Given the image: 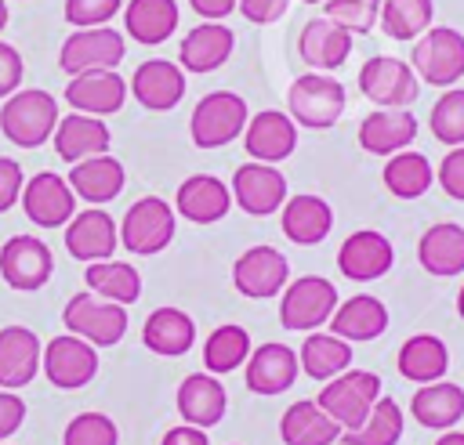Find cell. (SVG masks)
I'll return each mask as SVG.
<instances>
[{"mask_svg":"<svg viewBox=\"0 0 464 445\" xmlns=\"http://www.w3.org/2000/svg\"><path fill=\"white\" fill-rule=\"evenodd\" d=\"M54 127H58V101L40 87L14 90L0 105V134L18 148H40L47 137H54Z\"/></svg>","mask_w":464,"mask_h":445,"instance_id":"1","label":"cell"},{"mask_svg":"<svg viewBox=\"0 0 464 445\" xmlns=\"http://www.w3.org/2000/svg\"><path fill=\"white\" fill-rule=\"evenodd\" d=\"M381 398V376L370 369H344L341 376L326 380V387L319 391V409L341 427V431H355L362 427V420L370 416V409Z\"/></svg>","mask_w":464,"mask_h":445,"instance_id":"2","label":"cell"},{"mask_svg":"<svg viewBox=\"0 0 464 445\" xmlns=\"http://www.w3.org/2000/svg\"><path fill=\"white\" fill-rule=\"evenodd\" d=\"M334 311H337V286L323 275L294 279L279 300V322L283 329L294 333H315L323 322L334 318Z\"/></svg>","mask_w":464,"mask_h":445,"instance_id":"3","label":"cell"},{"mask_svg":"<svg viewBox=\"0 0 464 445\" xmlns=\"http://www.w3.org/2000/svg\"><path fill=\"white\" fill-rule=\"evenodd\" d=\"M410 65L424 83L450 90L464 76V33L450 25H431L424 36H417Z\"/></svg>","mask_w":464,"mask_h":445,"instance_id":"4","label":"cell"},{"mask_svg":"<svg viewBox=\"0 0 464 445\" xmlns=\"http://www.w3.org/2000/svg\"><path fill=\"white\" fill-rule=\"evenodd\" d=\"M246 130V101L232 90H210L199 98L188 119L196 148H221Z\"/></svg>","mask_w":464,"mask_h":445,"instance_id":"5","label":"cell"},{"mask_svg":"<svg viewBox=\"0 0 464 445\" xmlns=\"http://www.w3.org/2000/svg\"><path fill=\"white\" fill-rule=\"evenodd\" d=\"M286 105H290V119L312 130H326L341 119L344 112V87L334 76H297L286 90Z\"/></svg>","mask_w":464,"mask_h":445,"instance_id":"6","label":"cell"},{"mask_svg":"<svg viewBox=\"0 0 464 445\" xmlns=\"http://www.w3.org/2000/svg\"><path fill=\"white\" fill-rule=\"evenodd\" d=\"M62 322L72 336L94 344V347H112L127 333V308L112 300H98L91 293H76L62 308Z\"/></svg>","mask_w":464,"mask_h":445,"instance_id":"7","label":"cell"},{"mask_svg":"<svg viewBox=\"0 0 464 445\" xmlns=\"http://www.w3.org/2000/svg\"><path fill=\"white\" fill-rule=\"evenodd\" d=\"M170 239H174V206L160 195L138 199L120 221V242L138 257H152L167 250Z\"/></svg>","mask_w":464,"mask_h":445,"instance_id":"8","label":"cell"},{"mask_svg":"<svg viewBox=\"0 0 464 445\" xmlns=\"http://www.w3.org/2000/svg\"><path fill=\"white\" fill-rule=\"evenodd\" d=\"M123 54H127L123 36L109 25H98V29H76L72 36H65V43L58 51V65L69 76L105 72V69H116L123 62Z\"/></svg>","mask_w":464,"mask_h":445,"instance_id":"9","label":"cell"},{"mask_svg":"<svg viewBox=\"0 0 464 445\" xmlns=\"http://www.w3.org/2000/svg\"><path fill=\"white\" fill-rule=\"evenodd\" d=\"M359 90L366 101H373L381 109H406L420 87H417L413 65H406L402 58H392V54H373L359 69Z\"/></svg>","mask_w":464,"mask_h":445,"instance_id":"10","label":"cell"},{"mask_svg":"<svg viewBox=\"0 0 464 445\" xmlns=\"http://www.w3.org/2000/svg\"><path fill=\"white\" fill-rule=\"evenodd\" d=\"M290 282V260L272 246H250L232 264V286L250 300H268Z\"/></svg>","mask_w":464,"mask_h":445,"instance_id":"11","label":"cell"},{"mask_svg":"<svg viewBox=\"0 0 464 445\" xmlns=\"http://www.w3.org/2000/svg\"><path fill=\"white\" fill-rule=\"evenodd\" d=\"M232 199L250 217H268L286 203V177L272 163H243L232 174Z\"/></svg>","mask_w":464,"mask_h":445,"instance_id":"12","label":"cell"},{"mask_svg":"<svg viewBox=\"0 0 464 445\" xmlns=\"http://www.w3.org/2000/svg\"><path fill=\"white\" fill-rule=\"evenodd\" d=\"M22 210L33 224L58 228V224H69L76 217V192L69 188L65 177L40 170L29 177V185H22Z\"/></svg>","mask_w":464,"mask_h":445,"instance_id":"13","label":"cell"},{"mask_svg":"<svg viewBox=\"0 0 464 445\" xmlns=\"http://www.w3.org/2000/svg\"><path fill=\"white\" fill-rule=\"evenodd\" d=\"M40 369L47 373V380L62 391H76V387H87L98 373V351L94 344L65 333V336H54L47 347H44V362Z\"/></svg>","mask_w":464,"mask_h":445,"instance_id":"14","label":"cell"},{"mask_svg":"<svg viewBox=\"0 0 464 445\" xmlns=\"http://www.w3.org/2000/svg\"><path fill=\"white\" fill-rule=\"evenodd\" d=\"M392 264H395V250H392L388 235H381L373 228L352 232L337 250V268L352 282H373V279L388 275Z\"/></svg>","mask_w":464,"mask_h":445,"instance_id":"15","label":"cell"},{"mask_svg":"<svg viewBox=\"0 0 464 445\" xmlns=\"http://www.w3.org/2000/svg\"><path fill=\"white\" fill-rule=\"evenodd\" d=\"M51 250L47 242L33 239V235H11L4 246H0V279L11 286V289H40L47 279H51Z\"/></svg>","mask_w":464,"mask_h":445,"instance_id":"16","label":"cell"},{"mask_svg":"<svg viewBox=\"0 0 464 445\" xmlns=\"http://www.w3.org/2000/svg\"><path fill=\"white\" fill-rule=\"evenodd\" d=\"M243 148H246V156H254L257 163H283V159L297 148V123L290 119V112L265 109V112H257L254 119H246Z\"/></svg>","mask_w":464,"mask_h":445,"instance_id":"17","label":"cell"},{"mask_svg":"<svg viewBox=\"0 0 464 445\" xmlns=\"http://www.w3.org/2000/svg\"><path fill=\"white\" fill-rule=\"evenodd\" d=\"M130 94L149 112H167L185 98V69L167 58H149L130 76Z\"/></svg>","mask_w":464,"mask_h":445,"instance_id":"18","label":"cell"},{"mask_svg":"<svg viewBox=\"0 0 464 445\" xmlns=\"http://www.w3.org/2000/svg\"><path fill=\"white\" fill-rule=\"evenodd\" d=\"M65 105H72V112H83V116H112L123 109V98H127V83L116 69H105V72H83V76H72L65 83Z\"/></svg>","mask_w":464,"mask_h":445,"instance_id":"19","label":"cell"},{"mask_svg":"<svg viewBox=\"0 0 464 445\" xmlns=\"http://www.w3.org/2000/svg\"><path fill=\"white\" fill-rule=\"evenodd\" d=\"M297 373H301L297 351L286 347V344H276V340L254 347L250 358H246V387L254 394H265V398L290 391L294 380H297Z\"/></svg>","mask_w":464,"mask_h":445,"instance_id":"20","label":"cell"},{"mask_svg":"<svg viewBox=\"0 0 464 445\" xmlns=\"http://www.w3.org/2000/svg\"><path fill=\"white\" fill-rule=\"evenodd\" d=\"M44 362L40 336L29 326H4L0 329V391L25 387Z\"/></svg>","mask_w":464,"mask_h":445,"instance_id":"21","label":"cell"},{"mask_svg":"<svg viewBox=\"0 0 464 445\" xmlns=\"http://www.w3.org/2000/svg\"><path fill=\"white\" fill-rule=\"evenodd\" d=\"M236 33L225 22H199L196 29L185 33L178 47V65L185 72H214L232 58Z\"/></svg>","mask_w":464,"mask_h":445,"instance_id":"22","label":"cell"},{"mask_svg":"<svg viewBox=\"0 0 464 445\" xmlns=\"http://www.w3.org/2000/svg\"><path fill=\"white\" fill-rule=\"evenodd\" d=\"M232 206V192L221 177L214 174H192L178 185L174 192V210L185 217V221H196V224H214L228 213Z\"/></svg>","mask_w":464,"mask_h":445,"instance_id":"23","label":"cell"},{"mask_svg":"<svg viewBox=\"0 0 464 445\" xmlns=\"http://www.w3.org/2000/svg\"><path fill=\"white\" fill-rule=\"evenodd\" d=\"M65 250L83 264L112 260V253H116V221L98 206L76 213L65 224Z\"/></svg>","mask_w":464,"mask_h":445,"instance_id":"24","label":"cell"},{"mask_svg":"<svg viewBox=\"0 0 464 445\" xmlns=\"http://www.w3.org/2000/svg\"><path fill=\"white\" fill-rule=\"evenodd\" d=\"M417 137V116L410 109H373L359 123V145L370 156H395Z\"/></svg>","mask_w":464,"mask_h":445,"instance_id":"25","label":"cell"},{"mask_svg":"<svg viewBox=\"0 0 464 445\" xmlns=\"http://www.w3.org/2000/svg\"><path fill=\"white\" fill-rule=\"evenodd\" d=\"M417 264L435 279L464 275V228L457 221H439L424 228L417 242Z\"/></svg>","mask_w":464,"mask_h":445,"instance_id":"26","label":"cell"},{"mask_svg":"<svg viewBox=\"0 0 464 445\" xmlns=\"http://www.w3.org/2000/svg\"><path fill=\"white\" fill-rule=\"evenodd\" d=\"M109 145H112V134L98 116L69 112L54 127V152H58L62 163H80V159H91V156H105Z\"/></svg>","mask_w":464,"mask_h":445,"instance_id":"27","label":"cell"},{"mask_svg":"<svg viewBox=\"0 0 464 445\" xmlns=\"http://www.w3.org/2000/svg\"><path fill=\"white\" fill-rule=\"evenodd\" d=\"M297 54H301L304 65H312L319 72H330V69H337V65L348 62V54H352V33L341 29V25H334L330 18H312L301 29V36H297Z\"/></svg>","mask_w":464,"mask_h":445,"instance_id":"28","label":"cell"},{"mask_svg":"<svg viewBox=\"0 0 464 445\" xmlns=\"http://www.w3.org/2000/svg\"><path fill=\"white\" fill-rule=\"evenodd\" d=\"M225 405H228V398H225V387L214 373H192L178 387V412L185 423H192L199 431L221 423Z\"/></svg>","mask_w":464,"mask_h":445,"instance_id":"29","label":"cell"},{"mask_svg":"<svg viewBox=\"0 0 464 445\" xmlns=\"http://www.w3.org/2000/svg\"><path fill=\"white\" fill-rule=\"evenodd\" d=\"M279 221H283V235H286L290 242H297V246H315V242H323V239L330 235V228H334V210H330L326 199L301 192V195H290V199L283 203Z\"/></svg>","mask_w":464,"mask_h":445,"instance_id":"30","label":"cell"},{"mask_svg":"<svg viewBox=\"0 0 464 445\" xmlns=\"http://www.w3.org/2000/svg\"><path fill=\"white\" fill-rule=\"evenodd\" d=\"M410 412L428 431H453V423H460L464 416V387L450 380L420 383L417 394L410 398Z\"/></svg>","mask_w":464,"mask_h":445,"instance_id":"31","label":"cell"},{"mask_svg":"<svg viewBox=\"0 0 464 445\" xmlns=\"http://www.w3.org/2000/svg\"><path fill=\"white\" fill-rule=\"evenodd\" d=\"M65 181H69V188H72L80 199L102 206V203H109V199L120 195L127 174H123V163L105 152V156H91V159L72 163V170H69Z\"/></svg>","mask_w":464,"mask_h":445,"instance_id":"32","label":"cell"},{"mask_svg":"<svg viewBox=\"0 0 464 445\" xmlns=\"http://www.w3.org/2000/svg\"><path fill=\"white\" fill-rule=\"evenodd\" d=\"M388 329V308L370 297V293H355L344 304H337L334 318H330V333L341 340H377Z\"/></svg>","mask_w":464,"mask_h":445,"instance_id":"33","label":"cell"},{"mask_svg":"<svg viewBox=\"0 0 464 445\" xmlns=\"http://www.w3.org/2000/svg\"><path fill=\"white\" fill-rule=\"evenodd\" d=\"M141 344L152 355L178 358L196 344V322L181 308H156L141 326Z\"/></svg>","mask_w":464,"mask_h":445,"instance_id":"34","label":"cell"},{"mask_svg":"<svg viewBox=\"0 0 464 445\" xmlns=\"http://www.w3.org/2000/svg\"><path fill=\"white\" fill-rule=\"evenodd\" d=\"M399 373L413 383H435L446 376L450 369V347L435 336V333H417L410 336L402 347H399V358H395Z\"/></svg>","mask_w":464,"mask_h":445,"instance_id":"35","label":"cell"},{"mask_svg":"<svg viewBox=\"0 0 464 445\" xmlns=\"http://www.w3.org/2000/svg\"><path fill=\"white\" fill-rule=\"evenodd\" d=\"M279 438L286 445H334L341 438V427L319 409V402H294L279 420Z\"/></svg>","mask_w":464,"mask_h":445,"instance_id":"36","label":"cell"},{"mask_svg":"<svg viewBox=\"0 0 464 445\" xmlns=\"http://www.w3.org/2000/svg\"><path fill=\"white\" fill-rule=\"evenodd\" d=\"M123 25L138 43L156 47L170 40L178 29V4L174 0H130L123 11Z\"/></svg>","mask_w":464,"mask_h":445,"instance_id":"37","label":"cell"},{"mask_svg":"<svg viewBox=\"0 0 464 445\" xmlns=\"http://www.w3.org/2000/svg\"><path fill=\"white\" fill-rule=\"evenodd\" d=\"M297 362H301L304 376H312V380H334V376H341L352 365V344L341 340V336H334V333H319L315 329L312 336H304V344L297 351Z\"/></svg>","mask_w":464,"mask_h":445,"instance_id":"38","label":"cell"},{"mask_svg":"<svg viewBox=\"0 0 464 445\" xmlns=\"http://www.w3.org/2000/svg\"><path fill=\"white\" fill-rule=\"evenodd\" d=\"M384 188L395 195V199H420L431 181H435V170L428 163L424 152H413V148H402L395 156H388L384 163Z\"/></svg>","mask_w":464,"mask_h":445,"instance_id":"39","label":"cell"},{"mask_svg":"<svg viewBox=\"0 0 464 445\" xmlns=\"http://www.w3.org/2000/svg\"><path fill=\"white\" fill-rule=\"evenodd\" d=\"M87 289H94L102 300H112V304H134L141 297V275L134 264L127 260H98V264H87Z\"/></svg>","mask_w":464,"mask_h":445,"instance_id":"40","label":"cell"},{"mask_svg":"<svg viewBox=\"0 0 464 445\" xmlns=\"http://www.w3.org/2000/svg\"><path fill=\"white\" fill-rule=\"evenodd\" d=\"M435 4L431 0H381V29L392 40H417L431 29Z\"/></svg>","mask_w":464,"mask_h":445,"instance_id":"41","label":"cell"},{"mask_svg":"<svg viewBox=\"0 0 464 445\" xmlns=\"http://www.w3.org/2000/svg\"><path fill=\"white\" fill-rule=\"evenodd\" d=\"M402 438V409L395 398H377V405L370 409V416L362 420V427L355 431H341L344 445H395Z\"/></svg>","mask_w":464,"mask_h":445,"instance_id":"42","label":"cell"},{"mask_svg":"<svg viewBox=\"0 0 464 445\" xmlns=\"http://www.w3.org/2000/svg\"><path fill=\"white\" fill-rule=\"evenodd\" d=\"M246 358H250V336H246L243 326H232V322L218 326V329L207 336V344H203V365H207V373H214V376L232 373V369L243 365Z\"/></svg>","mask_w":464,"mask_h":445,"instance_id":"43","label":"cell"},{"mask_svg":"<svg viewBox=\"0 0 464 445\" xmlns=\"http://www.w3.org/2000/svg\"><path fill=\"white\" fill-rule=\"evenodd\" d=\"M428 127H431V134H435L442 145H450V148L464 145V87H450V90L431 105Z\"/></svg>","mask_w":464,"mask_h":445,"instance_id":"44","label":"cell"},{"mask_svg":"<svg viewBox=\"0 0 464 445\" xmlns=\"http://www.w3.org/2000/svg\"><path fill=\"white\" fill-rule=\"evenodd\" d=\"M323 18H330L334 25L355 33H370L381 18V0H326Z\"/></svg>","mask_w":464,"mask_h":445,"instance_id":"45","label":"cell"},{"mask_svg":"<svg viewBox=\"0 0 464 445\" xmlns=\"http://www.w3.org/2000/svg\"><path fill=\"white\" fill-rule=\"evenodd\" d=\"M62 445H120V431L105 412H80L69 420Z\"/></svg>","mask_w":464,"mask_h":445,"instance_id":"46","label":"cell"},{"mask_svg":"<svg viewBox=\"0 0 464 445\" xmlns=\"http://www.w3.org/2000/svg\"><path fill=\"white\" fill-rule=\"evenodd\" d=\"M116 11H120V0H65V22H72L76 29L109 25Z\"/></svg>","mask_w":464,"mask_h":445,"instance_id":"47","label":"cell"},{"mask_svg":"<svg viewBox=\"0 0 464 445\" xmlns=\"http://www.w3.org/2000/svg\"><path fill=\"white\" fill-rule=\"evenodd\" d=\"M435 177H439V185H442V192L450 199L464 203V145H457V148L446 152V159L439 163V174Z\"/></svg>","mask_w":464,"mask_h":445,"instance_id":"48","label":"cell"},{"mask_svg":"<svg viewBox=\"0 0 464 445\" xmlns=\"http://www.w3.org/2000/svg\"><path fill=\"white\" fill-rule=\"evenodd\" d=\"M22 185H25L22 166H18L11 156H0V213L11 210V206L22 199Z\"/></svg>","mask_w":464,"mask_h":445,"instance_id":"49","label":"cell"},{"mask_svg":"<svg viewBox=\"0 0 464 445\" xmlns=\"http://www.w3.org/2000/svg\"><path fill=\"white\" fill-rule=\"evenodd\" d=\"M22 83V54L0 40V98H11Z\"/></svg>","mask_w":464,"mask_h":445,"instance_id":"50","label":"cell"},{"mask_svg":"<svg viewBox=\"0 0 464 445\" xmlns=\"http://www.w3.org/2000/svg\"><path fill=\"white\" fill-rule=\"evenodd\" d=\"M286 4L290 0H239V11L254 25H272V22H279L286 14Z\"/></svg>","mask_w":464,"mask_h":445,"instance_id":"51","label":"cell"},{"mask_svg":"<svg viewBox=\"0 0 464 445\" xmlns=\"http://www.w3.org/2000/svg\"><path fill=\"white\" fill-rule=\"evenodd\" d=\"M25 420V402L11 391H0V441L11 438Z\"/></svg>","mask_w":464,"mask_h":445,"instance_id":"52","label":"cell"},{"mask_svg":"<svg viewBox=\"0 0 464 445\" xmlns=\"http://www.w3.org/2000/svg\"><path fill=\"white\" fill-rule=\"evenodd\" d=\"M160 445H210V441H207V431H199L192 423H181V427H170Z\"/></svg>","mask_w":464,"mask_h":445,"instance_id":"53","label":"cell"},{"mask_svg":"<svg viewBox=\"0 0 464 445\" xmlns=\"http://www.w3.org/2000/svg\"><path fill=\"white\" fill-rule=\"evenodd\" d=\"M188 4H192V11H196L199 18H207V22L228 18V14L239 7V0H188Z\"/></svg>","mask_w":464,"mask_h":445,"instance_id":"54","label":"cell"},{"mask_svg":"<svg viewBox=\"0 0 464 445\" xmlns=\"http://www.w3.org/2000/svg\"><path fill=\"white\" fill-rule=\"evenodd\" d=\"M435 445H464V434H460V431H446Z\"/></svg>","mask_w":464,"mask_h":445,"instance_id":"55","label":"cell"},{"mask_svg":"<svg viewBox=\"0 0 464 445\" xmlns=\"http://www.w3.org/2000/svg\"><path fill=\"white\" fill-rule=\"evenodd\" d=\"M457 315L464 318V286H460V293H457Z\"/></svg>","mask_w":464,"mask_h":445,"instance_id":"56","label":"cell"},{"mask_svg":"<svg viewBox=\"0 0 464 445\" xmlns=\"http://www.w3.org/2000/svg\"><path fill=\"white\" fill-rule=\"evenodd\" d=\"M4 25H7V4L0 0V33H4Z\"/></svg>","mask_w":464,"mask_h":445,"instance_id":"57","label":"cell"},{"mask_svg":"<svg viewBox=\"0 0 464 445\" xmlns=\"http://www.w3.org/2000/svg\"><path fill=\"white\" fill-rule=\"evenodd\" d=\"M301 4H319V0H301ZM323 4H326V0H323Z\"/></svg>","mask_w":464,"mask_h":445,"instance_id":"58","label":"cell"}]
</instances>
